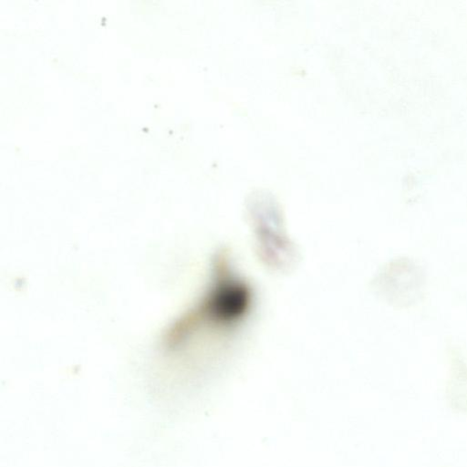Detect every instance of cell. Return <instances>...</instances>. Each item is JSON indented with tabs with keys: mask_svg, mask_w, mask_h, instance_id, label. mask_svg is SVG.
I'll use <instances>...</instances> for the list:
<instances>
[{
	"mask_svg": "<svg viewBox=\"0 0 467 467\" xmlns=\"http://www.w3.org/2000/svg\"><path fill=\"white\" fill-rule=\"evenodd\" d=\"M252 299L248 284L234 271L227 257L219 255L211 285L187 325L202 323L220 329L234 328L247 317Z\"/></svg>",
	"mask_w": 467,
	"mask_h": 467,
	"instance_id": "6da1fadb",
	"label": "cell"
}]
</instances>
